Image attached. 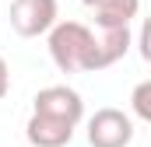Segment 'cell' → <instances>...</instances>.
<instances>
[{
	"instance_id": "obj_3",
	"label": "cell",
	"mask_w": 151,
	"mask_h": 147,
	"mask_svg": "<svg viewBox=\"0 0 151 147\" xmlns=\"http://www.w3.org/2000/svg\"><path fill=\"white\" fill-rule=\"evenodd\" d=\"M32 112L77 126V123L84 119V102H81V95H77L74 88H67V84H49V88H42L35 98H32Z\"/></svg>"
},
{
	"instance_id": "obj_9",
	"label": "cell",
	"mask_w": 151,
	"mask_h": 147,
	"mask_svg": "<svg viewBox=\"0 0 151 147\" xmlns=\"http://www.w3.org/2000/svg\"><path fill=\"white\" fill-rule=\"evenodd\" d=\"M7 88H11V70H7V63H4V56H0V98L7 95Z\"/></svg>"
},
{
	"instance_id": "obj_7",
	"label": "cell",
	"mask_w": 151,
	"mask_h": 147,
	"mask_svg": "<svg viewBox=\"0 0 151 147\" xmlns=\"http://www.w3.org/2000/svg\"><path fill=\"white\" fill-rule=\"evenodd\" d=\"M130 109H134L137 119L151 123V77H148V81H141V84L130 91Z\"/></svg>"
},
{
	"instance_id": "obj_8",
	"label": "cell",
	"mask_w": 151,
	"mask_h": 147,
	"mask_svg": "<svg viewBox=\"0 0 151 147\" xmlns=\"http://www.w3.org/2000/svg\"><path fill=\"white\" fill-rule=\"evenodd\" d=\"M137 46H141V56L144 63H151V14L141 21V35H137Z\"/></svg>"
},
{
	"instance_id": "obj_4",
	"label": "cell",
	"mask_w": 151,
	"mask_h": 147,
	"mask_svg": "<svg viewBox=\"0 0 151 147\" xmlns=\"http://www.w3.org/2000/svg\"><path fill=\"white\" fill-rule=\"evenodd\" d=\"M134 119L123 109H99L88 119V144L91 147H130Z\"/></svg>"
},
{
	"instance_id": "obj_6",
	"label": "cell",
	"mask_w": 151,
	"mask_h": 147,
	"mask_svg": "<svg viewBox=\"0 0 151 147\" xmlns=\"http://www.w3.org/2000/svg\"><path fill=\"white\" fill-rule=\"evenodd\" d=\"M141 0H99L95 4V25L102 32L109 28H130V21L137 18Z\"/></svg>"
},
{
	"instance_id": "obj_2",
	"label": "cell",
	"mask_w": 151,
	"mask_h": 147,
	"mask_svg": "<svg viewBox=\"0 0 151 147\" xmlns=\"http://www.w3.org/2000/svg\"><path fill=\"white\" fill-rule=\"evenodd\" d=\"M11 28L18 32L21 39H39L49 35L60 21V7L56 0H11Z\"/></svg>"
},
{
	"instance_id": "obj_5",
	"label": "cell",
	"mask_w": 151,
	"mask_h": 147,
	"mask_svg": "<svg viewBox=\"0 0 151 147\" xmlns=\"http://www.w3.org/2000/svg\"><path fill=\"white\" fill-rule=\"evenodd\" d=\"M74 130L70 123H60V119H49V116H28V126H25V137L32 147H67L74 140Z\"/></svg>"
},
{
	"instance_id": "obj_1",
	"label": "cell",
	"mask_w": 151,
	"mask_h": 147,
	"mask_svg": "<svg viewBox=\"0 0 151 147\" xmlns=\"http://www.w3.org/2000/svg\"><path fill=\"white\" fill-rule=\"evenodd\" d=\"M49 56L63 74H91L102 70L99 35L81 21H60L49 32Z\"/></svg>"
},
{
	"instance_id": "obj_10",
	"label": "cell",
	"mask_w": 151,
	"mask_h": 147,
	"mask_svg": "<svg viewBox=\"0 0 151 147\" xmlns=\"http://www.w3.org/2000/svg\"><path fill=\"white\" fill-rule=\"evenodd\" d=\"M81 4H88V7H95V4H99V0H81Z\"/></svg>"
}]
</instances>
